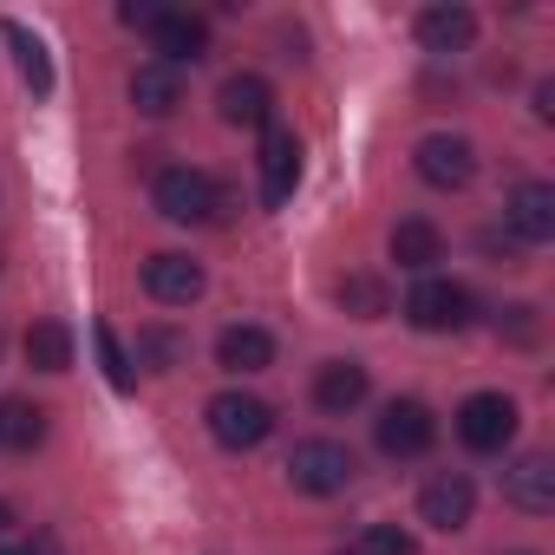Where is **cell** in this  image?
Returning a JSON list of instances; mask_svg holds the SVG:
<instances>
[{"label": "cell", "mask_w": 555, "mask_h": 555, "mask_svg": "<svg viewBox=\"0 0 555 555\" xmlns=\"http://www.w3.org/2000/svg\"><path fill=\"white\" fill-rule=\"evenodd\" d=\"M151 203H157V216L164 222H216L229 203H222V183L216 177H203V170H164L157 183H151Z\"/></svg>", "instance_id": "obj_1"}, {"label": "cell", "mask_w": 555, "mask_h": 555, "mask_svg": "<svg viewBox=\"0 0 555 555\" xmlns=\"http://www.w3.org/2000/svg\"><path fill=\"white\" fill-rule=\"evenodd\" d=\"M203 418H209V438H216L222 451H255V444L274 431V412H268V399H255V392H216V399L203 405Z\"/></svg>", "instance_id": "obj_2"}, {"label": "cell", "mask_w": 555, "mask_h": 555, "mask_svg": "<svg viewBox=\"0 0 555 555\" xmlns=\"http://www.w3.org/2000/svg\"><path fill=\"white\" fill-rule=\"evenodd\" d=\"M353 451L347 444H334V438H308V444H295V457H288V483L301 490V496H340L347 483H353Z\"/></svg>", "instance_id": "obj_3"}, {"label": "cell", "mask_w": 555, "mask_h": 555, "mask_svg": "<svg viewBox=\"0 0 555 555\" xmlns=\"http://www.w3.org/2000/svg\"><path fill=\"white\" fill-rule=\"evenodd\" d=\"M405 321L418 334H457L470 321V295L457 282H444V274H425V282L405 295Z\"/></svg>", "instance_id": "obj_4"}, {"label": "cell", "mask_w": 555, "mask_h": 555, "mask_svg": "<svg viewBox=\"0 0 555 555\" xmlns=\"http://www.w3.org/2000/svg\"><path fill=\"white\" fill-rule=\"evenodd\" d=\"M412 164H418V177H425L431 190H464V183L477 177V144L457 138V131H431V138H418Z\"/></svg>", "instance_id": "obj_5"}, {"label": "cell", "mask_w": 555, "mask_h": 555, "mask_svg": "<svg viewBox=\"0 0 555 555\" xmlns=\"http://www.w3.org/2000/svg\"><path fill=\"white\" fill-rule=\"evenodd\" d=\"M457 438H464L470 451H503V444L516 438V399H503V392H470V399L457 405Z\"/></svg>", "instance_id": "obj_6"}, {"label": "cell", "mask_w": 555, "mask_h": 555, "mask_svg": "<svg viewBox=\"0 0 555 555\" xmlns=\"http://www.w3.org/2000/svg\"><path fill=\"white\" fill-rule=\"evenodd\" d=\"M203 288H209L203 261H190V255H177V248H164V255L144 261V295L164 301V308H190V301H203Z\"/></svg>", "instance_id": "obj_7"}, {"label": "cell", "mask_w": 555, "mask_h": 555, "mask_svg": "<svg viewBox=\"0 0 555 555\" xmlns=\"http://www.w3.org/2000/svg\"><path fill=\"white\" fill-rule=\"evenodd\" d=\"M301 183V138L288 125H261V203H288Z\"/></svg>", "instance_id": "obj_8"}, {"label": "cell", "mask_w": 555, "mask_h": 555, "mask_svg": "<svg viewBox=\"0 0 555 555\" xmlns=\"http://www.w3.org/2000/svg\"><path fill=\"white\" fill-rule=\"evenodd\" d=\"M431 438H438V418H431L418 399H392V405L379 412V451H386V457H425Z\"/></svg>", "instance_id": "obj_9"}, {"label": "cell", "mask_w": 555, "mask_h": 555, "mask_svg": "<svg viewBox=\"0 0 555 555\" xmlns=\"http://www.w3.org/2000/svg\"><path fill=\"white\" fill-rule=\"evenodd\" d=\"M470 509H477V490H470V477L464 470H438L425 490H418V516L431 522V529H464L470 522Z\"/></svg>", "instance_id": "obj_10"}, {"label": "cell", "mask_w": 555, "mask_h": 555, "mask_svg": "<svg viewBox=\"0 0 555 555\" xmlns=\"http://www.w3.org/2000/svg\"><path fill=\"white\" fill-rule=\"evenodd\" d=\"M503 503H516V509H529V516H548V509H555V464H548L542 451L516 457V464L503 470Z\"/></svg>", "instance_id": "obj_11"}, {"label": "cell", "mask_w": 555, "mask_h": 555, "mask_svg": "<svg viewBox=\"0 0 555 555\" xmlns=\"http://www.w3.org/2000/svg\"><path fill=\"white\" fill-rule=\"evenodd\" d=\"M151 47H157V60H164V66H177V73H183V60H203L209 27H203L196 14L164 8V14H157V27H151Z\"/></svg>", "instance_id": "obj_12"}, {"label": "cell", "mask_w": 555, "mask_h": 555, "mask_svg": "<svg viewBox=\"0 0 555 555\" xmlns=\"http://www.w3.org/2000/svg\"><path fill=\"white\" fill-rule=\"evenodd\" d=\"M477 40V14L457 8V0H444V8H425L418 14V47L425 53H464Z\"/></svg>", "instance_id": "obj_13"}, {"label": "cell", "mask_w": 555, "mask_h": 555, "mask_svg": "<svg viewBox=\"0 0 555 555\" xmlns=\"http://www.w3.org/2000/svg\"><path fill=\"white\" fill-rule=\"evenodd\" d=\"M131 105H138L144 118H170V112L183 105V73L164 66V60H144V66L131 73Z\"/></svg>", "instance_id": "obj_14"}, {"label": "cell", "mask_w": 555, "mask_h": 555, "mask_svg": "<svg viewBox=\"0 0 555 555\" xmlns=\"http://www.w3.org/2000/svg\"><path fill=\"white\" fill-rule=\"evenodd\" d=\"M503 222H509L522 242H548V235H555V190H548V183H516Z\"/></svg>", "instance_id": "obj_15"}, {"label": "cell", "mask_w": 555, "mask_h": 555, "mask_svg": "<svg viewBox=\"0 0 555 555\" xmlns=\"http://www.w3.org/2000/svg\"><path fill=\"white\" fill-rule=\"evenodd\" d=\"M366 386H373V379H366L360 360H327L321 379H314V405L334 412V418H347L353 405H366Z\"/></svg>", "instance_id": "obj_16"}, {"label": "cell", "mask_w": 555, "mask_h": 555, "mask_svg": "<svg viewBox=\"0 0 555 555\" xmlns=\"http://www.w3.org/2000/svg\"><path fill=\"white\" fill-rule=\"evenodd\" d=\"M216 112H222V125H268V112H274V92H268V79H255V73H235V79H222V92H216Z\"/></svg>", "instance_id": "obj_17"}, {"label": "cell", "mask_w": 555, "mask_h": 555, "mask_svg": "<svg viewBox=\"0 0 555 555\" xmlns=\"http://www.w3.org/2000/svg\"><path fill=\"white\" fill-rule=\"evenodd\" d=\"M386 248H392V261H399V268H412V274H431V261H444V235H438L425 216H405V222L392 229V242H386Z\"/></svg>", "instance_id": "obj_18"}, {"label": "cell", "mask_w": 555, "mask_h": 555, "mask_svg": "<svg viewBox=\"0 0 555 555\" xmlns=\"http://www.w3.org/2000/svg\"><path fill=\"white\" fill-rule=\"evenodd\" d=\"M274 360V340L261 327H222L216 334V366L222 373H261Z\"/></svg>", "instance_id": "obj_19"}, {"label": "cell", "mask_w": 555, "mask_h": 555, "mask_svg": "<svg viewBox=\"0 0 555 555\" xmlns=\"http://www.w3.org/2000/svg\"><path fill=\"white\" fill-rule=\"evenodd\" d=\"M0 34H8V47H14V66H21V79L34 86V99H47V92H53V60H47L40 34H27L21 21H0Z\"/></svg>", "instance_id": "obj_20"}, {"label": "cell", "mask_w": 555, "mask_h": 555, "mask_svg": "<svg viewBox=\"0 0 555 555\" xmlns=\"http://www.w3.org/2000/svg\"><path fill=\"white\" fill-rule=\"evenodd\" d=\"M27 360H34L40 373H66V366H73V334H66L60 321H34V327H27Z\"/></svg>", "instance_id": "obj_21"}, {"label": "cell", "mask_w": 555, "mask_h": 555, "mask_svg": "<svg viewBox=\"0 0 555 555\" xmlns=\"http://www.w3.org/2000/svg\"><path fill=\"white\" fill-rule=\"evenodd\" d=\"M40 438H47V412L40 405H27V399L0 405V444H8V451H34Z\"/></svg>", "instance_id": "obj_22"}, {"label": "cell", "mask_w": 555, "mask_h": 555, "mask_svg": "<svg viewBox=\"0 0 555 555\" xmlns=\"http://www.w3.org/2000/svg\"><path fill=\"white\" fill-rule=\"evenodd\" d=\"M340 308L360 314V321H379L386 314V288L373 282V274H347V282H340Z\"/></svg>", "instance_id": "obj_23"}, {"label": "cell", "mask_w": 555, "mask_h": 555, "mask_svg": "<svg viewBox=\"0 0 555 555\" xmlns=\"http://www.w3.org/2000/svg\"><path fill=\"white\" fill-rule=\"evenodd\" d=\"M92 347H99V360H105V379H112L118 392H131L138 373H131V353L118 347V334H112V327H92Z\"/></svg>", "instance_id": "obj_24"}, {"label": "cell", "mask_w": 555, "mask_h": 555, "mask_svg": "<svg viewBox=\"0 0 555 555\" xmlns=\"http://www.w3.org/2000/svg\"><path fill=\"white\" fill-rule=\"evenodd\" d=\"M353 555H412V529H399V522H366L360 542H353Z\"/></svg>", "instance_id": "obj_25"}, {"label": "cell", "mask_w": 555, "mask_h": 555, "mask_svg": "<svg viewBox=\"0 0 555 555\" xmlns=\"http://www.w3.org/2000/svg\"><path fill=\"white\" fill-rule=\"evenodd\" d=\"M138 360L164 373V366H177V360H183V340H177V334H164V327H151V334H138Z\"/></svg>", "instance_id": "obj_26"}, {"label": "cell", "mask_w": 555, "mask_h": 555, "mask_svg": "<svg viewBox=\"0 0 555 555\" xmlns=\"http://www.w3.org/2000/svg\"><path fill=\"white\" fill-rule=\"evenodd\" d=\"M496 334L516 340V347H529V340H535V308H503V314H496Z\"/></svg>", "instance_id": "obj_27"}, {"label": "cell", "mask_w": 555, "mask_h": 555, "mask_svg": "<svg viewBox=\"0 0 555 555\" xmlns=\"http://www.w3.org/2000/svg\"><path fill=\"white\" fill-rule=\"evenodd\" d=\"M535 118H542V125L555 118V86H535Z\"/></svg>", "instance_id": "obj_28"}, {"label": "cell", "mask_w": 555, "mask_h": 555, "mask_svg": "<svg viewBox=\"0 0 555 555\" xmlns=\"http://www.w3.org/2000/svg\"><path fill=\"white\" fill-rule=\"evenodd\" d=\"M8 522H14V509H8V496H0V529H8Z\"/></svg>", "instance_id": "obj_29"}, {"label": "cell", "mask_w": 555, "mask_h": 555, "mask_svg": "<svg viewBox=\"0 0 555 555\" xmlns=\"http://www.w3.org/2000/svg\"><path fill=\"white\" fill-rule=\"evenodd\" d=\"M0 555H40V548H0Z\"/></svg>", "instance_id": "obj_30"}, {"label": "cell", "mask_w": 555, "mask_h": 555, "mask_svg": "<svg viewBox=\"0 0 555 555\" xmlns=\"http://www.w3.org/2000/svg\"><path fill=\"white\" fill-rule=\"evenodd\" d=\"M340 555H353V548H340Z\"/></svg>", "instance_id": "obj_31"}]
</instances>
